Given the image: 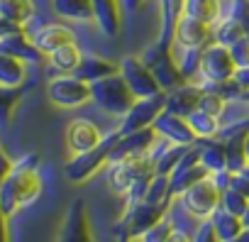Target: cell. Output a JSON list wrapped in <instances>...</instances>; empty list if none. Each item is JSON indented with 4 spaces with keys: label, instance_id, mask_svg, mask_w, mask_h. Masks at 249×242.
Listing matches in <instances>:
<instances>
[{
    "label": "cell",
    "instance_id": "6da1fadb",
    "mask_svg": "<svg viewBox=\"0 0 249 242\" xmlns=\"http://www.w3.org/2000/svg\"><path fill=\"white\" fill-rule=\"evenodd\" d=\"M42 191H44V184L39 174V159L37 154H25L22 159L13 164L10 174L0 184V208H3L5 218L10 220L20 210L37 203Z\"/></svg>",
    "mask_w": 249,
    "mask_h": 242
},
{
    "label": "cell",
    "instance_id": "7a4b0ae2",
    "mask_svg": "<svg viewBox=\"0 0 249 242\" xmlns=\"http://www.w3.org/2000/svg\"><path fill=\"white\" fill-rule=\"evenodd\" d=\"M169 215V208L166 205H157V203H147V201H140L135 205H127L122 210V218L115 223L112 232H115V240L117 242H140L142 235L157 225L161 218Z\"/></svg>",
    "mask_w": 249,
    "mask_h": 242
},
{
    "label": "cell",
    "instance_id": "3957f363",
    "mask_svg": "<svg viewBox=\"0 0 249 242\" xmlns=\"http://www.w3.org/2000/svg\"><path fill=\"white\" fill-rule=\"evenodd\" d=\"M90 88H93V103L103 112H107L112 117H120V120L137 103V95L132 93L127 81L120 76V71L107 76V78H100V81L90 83Z\"/></svg>",
    "mask_w": 249,
    "mask_h": 242
},
{
    "label": "cell",
    "instance_id": "277c9868",
    "mask_svg": "<svg viewBox=\"0 0 249 242\" xmlns=\"http://www.w3.org/2000/svg\"><path fill=\"white\" fill-rule=\"evenodd\" d=\"M120 140L117 130L107 132L103 137V142L90 149V152H83V154H71V159L64 164V176L69 184H86L90 181L103 167H107V159H110V152L115 147V142Z\"/></svg>",
    "mask_w": 249,
    "mask_h": 242
},
{
    "label": "cell",
    "instance_id": "5b68a950",
    "mask_svg": "<svg viewBox=\"0 0 249 242\" xmlns=\"http://www.w3.org/2000/svg\"><path fill=\"white\" fill-rule=\"evenodd\" d=\"M140 59H142L144 66L154 74V78H157V83L161 86L164 93H171L174 88L188 83V81L183 78L178 64H176L174 47H161L159 42H154L152 47H147V49L140 54Z\"/></svg>",
    "mask_w": 249,
    "mask_h": 242
},
{
    "label": "cell",
    "instance_id": "8992f818",
    "mask_svg": "<svg viewBox=\"0 0 249 242\" xmlns=\"http://www.w3.org/2000/svg\"><path fill=\"white\" fill-rule=\"evenodd\" d=\"M149 174H154V157L152 154L107 164V188L115 196L124 198L130 193V188L135 186V181H140L142 176H149Z\"/></svg>",
    "mask_w": 249,
    "mask_h": 242
},
{
    "label": "cell",
    "instance_id": "52a82bcc",
    "mask_svg": "<svg viewBox=\"0 0 249 242\" xmlns=\"http://www.w3.org/2000/svg\"><path fill=\"white\" fill-rule=\"evenodd\" d=\"M49 100L56 108L64 110H73V108H83L88 103H93V88L88 81H81L76 76H56L49 81Z\"/></svg>",
    "mask_w": 249,
    "mask_h": 242
},
{
    "label": "cell",
    "instance_id": "ba28073f",
    "mask_svg": "<svg viewBox=\"0 0 249 242\" xmlns=\"http://www.w3.org/2000/svg\"><path fill=\"white\" fill-rule=\"evenodd\" d=\"M56 242H95L93 227H90V213L83 198H73L66 205Z\"/></svg>",
    "mask_w": 249,
    "mask_h": 242
},
{
    "label": "cell",
    "instance_id": "9c48e42d",
    "mask_svg": "<svg viewBox=\"0 0 249 242\" xmlns=\"http://www.w3.org/2000/svg\"><path fill=\"white\" fill-rule=\"evenodd\" d=\"M237 66H234V59H232V52L222 44H210L203 49L200 54V69H198V76L203 83H222V81H230L234 76Z\"/></svg>",
    "mask_w": 249,
    "mask_h": 242
},
{
    "label": "cell",
    "instance_id": "30bf717a",
    "mask_svg": "<svg viewBox=\"0 0 249 242\" xmlns=\"http://www.w3.org/2000/svg\"><path fill=\"white\" fill-rule=\"evenodd\" d=\"M178 198H181L186 213H191L193 218L208 220V218L213 215V210L220 205V188H217L215 181L208 176V179L193 184L191 188H186Z\"/></svg>",
    "mask_w": 249,
    "mask_h": 242
},
{
    "label": "cell",
    "instance_id": "8fae6325",
    "mask_svg": "<svg viewBox=\"0 0 249 242\" xmlns=\"http://www.w3.org/2000/svg\"><path fill=\"white\" fill-rule=\"evenodd\" d=\"M166 105V93L161 95H154V98H137V103L130 108V112L122 117V123L115 128L117 135H130V132H137V130H144V128H152L154 120L159 117V112L164 110Z\"/></svg>",
    "mask_w": 249,
    "mask_h": 242
},
{
    "label": "cell",
    "instance_id": "7c38bea8",
    "mask_svg": "<svg viewBox=\"0 0 249 242\" xmlns=\"http://www.w3.org/2000/svg\"><path fill=\"white\" fill-rule=\"evenodd\" d=\"M208 176H210V171L200 164V149H198V145L188 147V152L183 154V159L178 162V167H176L174 174L169 176V191H171L174 201H176L186 188H191L193 184H198V181H203V179H208Z\"/></svg>",
    "mask_w": 249,
    "mask_h": 242
},
{
    "label": "cell",
    "instance_id": "4fadbf2b",
    "mask_svg": "<svg viewBox=\"0 0 249 242\" xmlns=\"http://www.w3.org/2000/svg\"><path fill=\"white\" fill-rule=\"evenodd\" d=\"M120 76L127 81V86L132 88V93L137 98H154L161 95V86L157 83L154 74L144 66V61L140 56H124L120 61Z\"/></svg>",
    "mask_w": 249,
    "mask_h": 242
},
{
    "label": "cell",
    "instance_id": "5bb4252c",
    "mask_svg": "<svg viewBox=\"0 0 249 242\" xmlns=\"http://www.w3.org/2000/svg\"><path fill=\"white\" fill-rule=\"evenodd\" d=\"M152 128H154L157 137H161L166 145H178V147H193V145H198V137L191 130L188 120L183 115L171 112V110H161Z\"/></svg>",
    "mask_w": 249,
    "mask_h": 242
},
{
    "label": "cell",
    "instance_id": "9a60e30c",
    "mask_svg": "<svg viewBox=\"0 0 249 242\" xmlns=\"http://www.w3.org/2000/svg\"><path fill=\"white\" fill-rule=\"evenodd\" d=\"M154 140H157L154 128H144V130H137V132H130V135H122V137L115 142L107 164L152 154V149H154Z\"/></svg>",
    "mask_w": 249,
    "mask_h": 242
},
{
    "label": "cell",
    "instance_id": "2e32d148",
    "mask_svg": "<svg viewBox=\"0 0 249 242\" xmlns=\"http://www.w3.org/2000/svg\"><path fill=\"white\" fill-rule=\"evenodd\" d=\"M215 39H213V27L191 18V15H183L176 25V32H174V47H181V49H205L210 47Z\"/></svg>",
    "mask_w": 249,
    "mask_h": 242
},
{
    "label": "cell",
    "instance_id": "e0dca14e",
    "mask_svg": "<svg viewBox=\"0 0 249 242\" xmlns=\"http://www.w3.org/2000/svg\"><path fill=\"white\" fill-rule=\"evenodd\" d=\"M64 137H66V147H69L71 154H83V152L95 149V147L103 142L105 135L100 132V128L93 123V120L81 117V120H73V123H69Z\"/></svg>",
    "mask_w": 249,
    "mask_h": 242
},
{
    "label": "cell",
    "instance_id": "ac0fdd59",
    "mask_svg": "<svg viewBox=\"0 0 249 242\" xmlns=\"http://www.w3.org/2000/svg\"><path fill=\"white\" fill-rule=\"evenodd\" d=\"M30 37H32V42L37 44V49L44 52L47 56H49L52 52H56L59 47L76 42V32H73L71 27L61 25V22H47V25H39Z\"/></svg>",
    "mask_w": 249,
    "mask_h": 242
},
{
    "label": "cell",
    "instance_id": "d6986e66",
    "mask_svg": "<svg viewBox=\"0 0 249 242\" xmlns=\"http://www.w3.org/2000/svg\"><path fill=\"white\" fill-rule=\"evenodd\" d=\"M0 52L10 54V56H15L25 64H42L47 59V54L37 49V44L32 42V37L25 30H18V32L0 39Z\"/></svg>",
    "mask_w": 249,
    "mask_h": 242
},
{
    "label": "cell",
    "instance_id": "ffe728a7",
    "mask_svg": "<svg viewBox=\"0 0 249 242\" xmlns=\"http://www.w3.org/2000/svg\"><path fill=\"white\" fill-rule=\"evenodd\" d=\"M93 20L103 35L120 39L122 35V5L120 0H93Z\"/></svg>",
    "mask_w": 249,
    "mask_h": 242
},
{
    "label": "cell",
    "instance_id": "44dd1931",
    "mask_svg": "<svg viewBox=\"0 0 249 242\" xmlns=\"http://www.w3.org/2000/svg\"><path fill=\"white\" fill-rule=\"evenodd\" d=\"M159 15H161V25H159L157 42L161 47H174L176 25L186 15V0H159Z\"/></svg>",
    "mask_w": 249,
    "mask_h": 242
},
{
    "label": "cell",
    "instance_id": "7402d4cb",
    "mask_svg": "<svg viewBox=\"0 0 249 242\" xmlns=\"http://www.w3.org/2000/svg\"><path fill=\"white\" fill-rule=\"evenodd\" d=\"M203 95V86L200 83H183L178 88H174L171 93H166V105L164 110H171L176 115H191L196 108H198V100Z\"/></svg>",
    "mask_w": 249,
    "mask_h": 242
},
{
    "label": "cell",
    "instance_id": "603a6c76",
    "mask_svg": "<svg viewBox=\"0 0 249 242\" xmlns=\"http://www.w3.org/2000/svg\"><path fill=\"white\" fill-rule=\"evenodd\" d=\"M120 71V64L105 59V56H98V54H83L81 64L76 66V71L71 76L81 78V81H88V83H95L100 78H107L112 74Z\"/></svg>",
    "mask_w": 249,
    "mask_h": 242
},
{
    "label": "cell",
    "instance_id": "cb8c5ba5",
    "mask_svg": "<svg viewBox=\"0 0 249 242\" xmlns=\"http://www.w3.org/2000/svg\"><path fill=\"white\" fill-rule=\"evenodd\" d=\"M198 149H200V164H203L210 174L227 169V152H225V142H222L220 137L198 140Z\"/></svg>",
    "mask_w": 249,
    "mask_h": 242
},
{
    "label": "cell",
    "instance_id": "d4e9b609",
    "mask_svg": "<svg viewBox=\"0 0 249 242\" xmlns=\"http://www.w3.org/2000/svg\"><path fill=\"white\" fill-rule=\"evenodd\" d=\"M0 86L3 88H22L27 86V64L0 52Z\"/></svg>",
    "mask_w": 249,
    "mask_h": 242
},
{
    "label": "cell",
    "instance_id": "484cf974",
    "mask_svg": "<svg viewBox=\"0 0 249 242\" xmlns=\"http://www.w3.org/2000/svg\"><path fill=\"white\" fill-rule=\"evenodd\" d=\"M52 8L61 20L93 22V0H52Z\"/></svg>",
    "mask_w": 249,
    "mask_h": 242
},
{
    "label": "cell",
    "instance_id": "4316f807",
    "mask_svg": "<svg viewBox=\"0 0 249 242\" xmlns=\"http://www.w3.org/2000/svg\"><path fill=\"white\" fill-rule=\"evenodd\" d=\"M47 59H49L52 69H54L59 76H69V74H73V71H76V66L81 64L83 52L78 49V44H76V42H71V44H64V47H59L56 52H52Z\"/></svg>",
    "mask_w": 249,
    "mask_h": 242
},
{
    "label": "cell",
    "instance_id": "83f0119b",
    "mask_svg": "<svg viewBox=\"0 0 249 242\" xmlns=\"http://www.w3.org/2000/svg\"><path fill=\"white\" fill-rule=\"evenodd\" d=\"M186 15L215 27L222 20V0H186Z\"/></svg>",
    "mask_w": 249,
    "mask_h": 242
},
{
    "label": "cell",
    "instance_id": "f1b7e54d",
    "mask_svg": "<svg viewBox=\"0 0 249 242\" xmlns=\"http://www.w3.org/2000/svg\"><path fill=\"white\" fill-rule=\"evenodd\" d=\"M0 13L25 30L35 20L37 5H35V0H0Z\"/></svg>",
    "mask_w": 249,
    "mask_h": 242
},
{
    "label": "cell",
    "instance_id": "f546056e",
    "mask_svg": "<svg viewBox=\"0 0 249 242\" xmlns=\"http://www.w3.org/2000/svg\"><path fill=\"white\" fill-rule=\"evenodd\" d=\"M208 220L213 223V227H215V232H217L220 242H227V240L237 237V235L244 230L242 218H239V215H232V213H227V210H222L220 205L213 210V215H210Z\"/></svg>",
    "mask_w": 249,
    "mask_h": 242
},
{
    "label": "cell",
    "instance_id": "4dcf8cb0",
    "mask_svg": "<svg viewBox=\"0 0 249 242\" xmlns=\"http://www.w3.org/2000/svg\"><path fill=\"white\" fill-rule=\"evenodd\" d=\"M186 120H188V125H191V130L196 132L198 140L217 137V132L222 130V120H220V117L208 115V112H203V110H198V108H196L191 115H186Z\"/></svg>",
    "mask_w": 249,
    "mask_h": 242
},
{
    "label": "cell",
    "instance_id": "1f68e13d",
    "mask_svg": "<svg viewBox=\"0 0 249 242\" xmlns=\"http://www.w3.org/2000/svg\"><path fill=\"white\" fill-rule=\"evenodd\" d=\"M244 37H249L247 32H244V27L234 20V18H222L215 27H213V39H215V44H222V47H227V49H232L237 42H242Z\"/></svg>",
    "mask_w": 249,
    "mask_h": 242
},
{
    "label": "cell",
    "instance_id": "d6a6232c",
    "mask_svg": "<svg viewBox=\"0 0 249 242\" xmlns=\"http://www.w3.org/2000/svg\"><path fill=\"white\" fill-rule=\"evenodd\" d=\"M27 86L22 88H3L0 86V130L10 125V117L15 112V108L20 105V100L25 98Z\"/></svg>",
    "mask_w": 249,
    "mask_h": 242
},
{
    "label": "cell",
    "instance_id": "836d02e7",
    "mask_svg": "<svg viewBox=\"0 0 249 242\" xmlns=\"http://www.w3.org/2000/svg\"><path fill=\"white\" fill-rule=\"evenodd\" d=\"M188 152V147H178V145H166L161 152H159V157H154V171L157 174H161V176H171L174 174V169L178 167V162L183 159V154Z\"/></svg>",
    "mask_w": 249,
    "mask_h": 242
},
{
    "label": "cell",
    "instance_id": "e575fe53",
    "mask_svg": "<svg viewBox=\"0 0 249 242\" xmlns=\"http://www.w3.org/2000/svg\"><path fill=\"white\" fill-rule=\"evenodd\" d=\"M227 105H230V100H225L220 93H215V91H210V88L203 86V95L198 100V110H203V112L215 115V117L222 120V115L227 112Z\"/></svg>",
    "mask_w": 249,
    "mask_h": 242
},
{
    "label": "cell",
    "instance_id": "d590c367",
    "mask_svg": "<svg viewBox=\"0 0 249 242\" xmlns=\"http://www.w3.org/2000/svg\"><path fill=\"white\" fill-rule=\"evenodd\" d=\"M176 49H178V59H176V64H178V69H181L183 78H186V81H191L193 76H198V69H200V54H203V49H181V47H176Z\"/></svg>",
    "mask_w": 249,
    "mask_h": 242
},
{
    "label": "cell",
    "instance_id": "8d00e7d4",
    "mask_svg": "<svg viewBox=\"0 0 249 242\" xmlns=\"http://www.w3.org/2000/svg\"><path fill=\"white\" fill-rule=\"evenodd\" d=\"M222 18H234L249 35V0H222Z\"/></svg>",
    "mask_w": 249,
    "mask_h": 242
},
{
    "label": "cell",
    "instance_id": "74e56055",
    "mask_svg": "<svg viewBox=\"0 0 249 242\" xmlns=\"http://www.w3.org/2000/svg\"><path fill=\"white\" fill-rule=\"evenodd\" d=\"M247 203H249V198L242 196L239 191H234L232 186L225 188V191H220V208L227 210V213H232V215H239L242 218L244 210H247Z\"/></svg>",
    "mask_w": 249,
    "mask_h": 242
},
{
    "label": "cell",
    "instance_id": "f35d334b",
    "mask_svg": "<svg viewBox=\"0 0 249 242\" xmlns=\"http://www.w3.org/2000/svg\"><path fill=\"white\" fill-rule=\"evenodd\" d=\"M174 230H176V225H174V220L166 215V218H161L157 225H152V227L142 235L140 242H166V240L171 237Z\"/></svg>",
    "mask_w": 249,
    "mask_h": 242
},
{
    "label": "cell",
    "instance_id": "ab89813d",
    "mask_svg": "<svg viewBox=\"0 0 249 242\" xmlns=\"http://www.w3.org/2000/svg\"><path fill=\"white\" fill-rule=\"evenodd\" d=\"M232 59L237 69H249V37H244L242 42H237L232 49Z\"/></svg>",
    "mask_w": 249,
    "mask_h": 242
},
{
    "label": "cell",
    "instance_id": "60d3db41",
    "mask_svg": "<svg viewBox=\"0 0 249 242\" xmlns=\"http://www.w3.org/2000/svg\"><path fill=\"white\" fill-rule=\"evenodd\" d=\"M193 242H220V237H217V232H215V227H213L210 220H203L198 225V230L193 235Z\"/></svg>",
    "mask_w": 249,
    "mask_h": 242
},
{
    "label": "cell",
    "instance_id": "b9f144b4",
    "mask_svg": "<svg viewBox=\"0 0 249 242\" xmlns=\"http://www.w3.org/2000/svg\"><path fill=\"white\" fill-rule=\"evenodd\" d=\"M230 186H232L234 191H239L242 196L249 198V169H247V171H232V181H230Z\"/></svg>",
    "mask_w": 249,
    "mask_h": 242
},
{
    "label": "cell",
    "instance_id": "7bdbcfd3",
    "mask_svg": "<svg viewBox=\"0 0 249 242\" xmlns=\"http://www.w3.org/2000/svg\"><path fill=\"white\" fill-rule=\"evenodd\" d=\"M18 30H22V27H20V25H15L13 20H8L3 13H0V39L8 37V35H13V32H18Z\"/></svg>",
    "mask_w": 249,
    "mask_h": 242
},
{
    "label": "cell",
    "instance_id": "ee69618b",
    "mask_svg": "<svg viewBox=\"0 0 249 242\" xmlns=\"http://www.w3.org/2000/svg\"><path fill=\"white\" fill-rule=\"evenodd\" d=\"M166 242H193V237L186 232V230H181V227H176L174 232H171V237L166 240Z\"/></svg>",
    "mask_w": 249,
    "mask_h": 242
},
{
    "label": "cell",
    "instance_id": "f6af8a7d",
    "mask_svg": "<svg viewBox=\"0 0 249 242\" xmlns=\"http://www.w3.org/2000/svg\"><path fill=\"white\" fill-rule=\"evenodd\" d=\"M234 81H237L242 88H249V69H237V71H234Z\"/></svg>",
    "mask_w": 249,
    "mask_h": 242
},
{
    "label": "cell",
    "instance_id": "bcb514c9",
    "mask_svg": "<svg viewBox=\"0 0 249 242\" xmlns=\"http://www.w3.org/2000/svg\"><path fill=\"white\" fill-rule=\"evenodd\" d=\"M120 5H122V10L135 13V10H140L144 5V0H120Z\"/></svg>",
    "mask_w": 249,
    "mask_h": 242
},
{
    "label": "cell",
    "instance_id": "7dc6e473",
    "mask_svg": "<svg viewBox=\"0 0 249 242\" xmlns=\"http://www.w3.org/2000/svg\"><path fill=\"white\" fill-rule=\"evenodd\" d=\"M227 242H249V227H244L237 237H232V240H227Z\"/></svg>",
    "mask_w": 249,
    "mask_h": 242
},
{
    "label": "cell",
    "instance_id": "c3c4849f",
    "mask_svg": "<svg viewBox=\"0 0 249 242\" xmlns=\"http://www.w3.org/2000/svg\"><path fill=\"white\" fill-rule=\"evenodd\" d=\"M242 225L249 227V203H247V210H244V215H242Z\"/></svg>",
    "mask_w": 249,
    "mask_h": 242
},
{
    "label": "cell",
    "instance_id": "681fc988",
    "mask_svg": "<svg viewBox=\"0 0 249 242\" xmlns=\"http://www.w3.org/2000/svg\"><path fill=\"white\" fill-rule=\"evenodd\" d=\"M244 157H247V169H249V135L244 140Z\"/></svg>",
    "mask_w": 249,
    "mask_h": 242
},
{
    "label": "cell",
    "instance_id": "f907efd6",
    "mask_svg": "<svg viewBox=\"0 0 249 242\" xmlns=\"http://www.w3.org/2000/svg\"><path fill=\"white\" fill-rule=\"evenodd\" d=\"M239 100H247V103H249V88L242 91V98H239Z\"/></svg>",
    "mask_w": 249,
    "mask_h": 242
}]
</instances>
